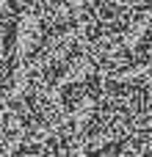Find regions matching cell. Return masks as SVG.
Returning a JSON list of instances; mask_svg holds the SVG:
<instances>
[{
  "mask_svg": "<svg viewBox=\"0 0 152 157\" xmlns=\"http://www.w3.org/2000/svg\"><path fill=\"white\" fill-rule=\"evenodd\" d=\"M94 77H100V61H97L91 52L78 50V52H75V55L61 66V72L53 77V83H55L58 88L69 91V88L86 86V83H89V80H94Z\"/></svg>",
  "mask_w": 152,
  "mask_h": 157,
  "instance_id": "cell-1",
  "label": "cell"
}]
</instances>
